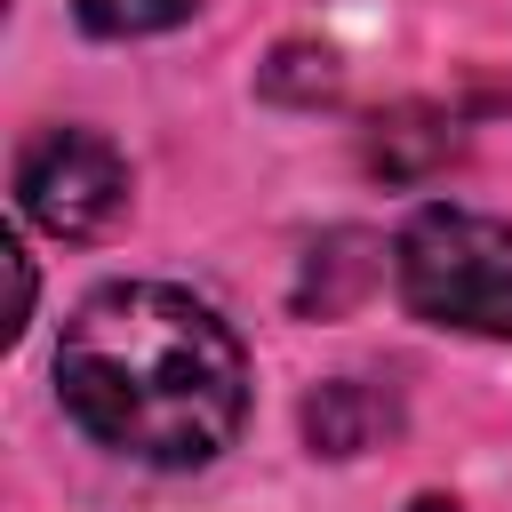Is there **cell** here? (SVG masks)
Wrapping results in <instances>:
<instances>
[{"instance_id": "6da1fadb", "label": "cell", "mask_w": 512, "mask_h": 512, "mask_svg": "<svg viewBox=\"0 0 512 512\" xmlns=\"http://www.w3.org/2000/svg\"><path fill=\"white\" fill-rule=\"evenodd\" d=\"M56 400L96 448L152 472H192L216 464L248 416V352L192 288L112 280L64 320Z\"/></svg>"}, {"instance_id": "7a4b0ae2", "label": "cell", "mask_w": 512, "mask_h": 512, "mask_svg": "<svg viewBox=\"0 0 512 512\" xmlns=\"http://www.w3.org/2000/svg\"><path fill=\"white\" fill-rule=\"evenodd\" d=\"M392 288L432 328L512 344V224L480 208H416L392 240Z\"/></svg>"}, {"instance_id": "3957f363", "label": "cell", "mask_w": 512, "mask_h": 512, "mask_svg": "<svg viewBox=\"0 0 512 512\" xmlns=\"http://www.w3.org/2000/svg\"><path fill=\"white\" fill-rule=\"evenodd\" d=\"M16 208L48 240H96L128 216V160L96 128H40L16 152Z\"/></svg>"}, {"instance_id": "277c9868", "label": "cell", "mask_w": 512, "mask_h": 512, "mask_svg": "<svg viewBox=\"0 0 512 512\" xmlns=\"http://www.w3.org/2000/svg\"><path fill=\"white\" fill-rule=\"evenodd\" d=\"M376 424H392V408H384L368 384H352V376H336V384H320V392L304 400V432H312L320 456H360Z\"/></svg>"}, {"instance_id": "5b68a950", "label": "cell", "mask_w": 512, "mask_h": 512, "mask_svg": "<svg viewBox=\"0 0 512 512\" xmlns=\"http://www.w3.org/2000/svg\"><path fill=\"white\" fill-rule=\"evenodd\" d=\"M208 0H72V16L96 32V40H144V32H176L192 24Z\"/></svg>"}, {"instance_id": "8992f818", "label": "cell", "mask_w": 512, "mask_h": 512, "mask_svg": "<svg viewBox=\"0 0 512 512\" xmlns=\"http://www.w3.org/2000/svg\"><path fill=\"white\" fill-rule=\"evenodd\" d=\"M264 96H280V104H320V96H336V56L312 48V40H288V48L264 64Z\"/></svg>"}, {"instance_id": "52a82bcc", "label": "cell", "mask_w": 512, "mask_h": 512, "mask_svg": "<svg viewBox=\"0 0 512 512\" xmlns=\"http://www.w3.org/2000/svg\"><path fill=\"white\" fill-rule=\"evenodd\" d=\"M408 512H456V504H448V496H416Z\"/></svg>"}]
</instances>
